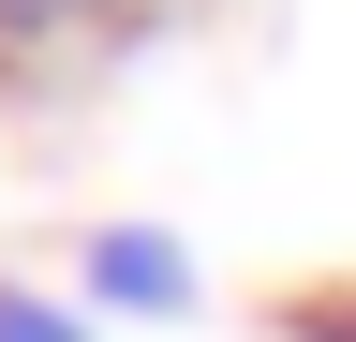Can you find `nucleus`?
<instances>
[{"instance_id":"1","label":"nucleus","mask_w":356,"mask_h":342,"mask_svg":"<svg viewBox=\"0 0 356 342\" xmlns=\"http://www.w3.org/2000/svg\"><path fill=\"white\" fill-rule=\"evenodd\" d=\"M74 297H89V313H149V327H178V313H193V253H178L163 224H104V238L74 253Z\"/></svg>"},{"instance_id":"2","label":"nucleus","mask_w":356,"mask_h":342,"mask_svg":"<svg viewBox=\"0 0 356 342\" xmlns=\"http://www.w3.org/2000/svg\"><path fill=\"white\" fill-rule=\"evenodd\" d=\"M134 15H149V0H0V75L15 60H89V45H119Z\"/></svg>"},{"instance_id":"4","label":"nucleus","mask_w":356,"mask_h":342,"mask_svg":"<svg viewBox=\"0 0 356 342\" xmlns=\"http://www.w3.org/2000/svg\"><path fill=\"white\" fill-rule=\"evenodd\" d=\"M297 342H356V297H297Z\"/></svg>"},{"instance_id":"3","label":"nucleus","mask_w":356,"mask_h":342,"mask_svg":"<svg viewBox=\"0 0 356 342\" xmlns=\"http://www.w3.org/2000/svg\"><path fill=\"white\" fill-rule=\"evenodd\" d=\"M0 342H89L74 297H30V283H0Z\"/></svg>"}]
</instances>
